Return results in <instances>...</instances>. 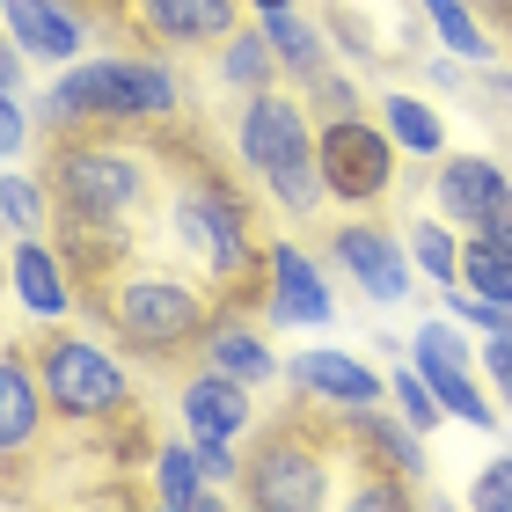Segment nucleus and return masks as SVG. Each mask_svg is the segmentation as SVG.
Segmentation results:
<instances>
[{
	"instance_id": "obj_1",
	"label": "nucleus",
	"mask_w": 512,
	"mask_h": 512,
	"mask_svg": "<svg viewBox=\"0 0 512 512\" xmlns=\"http://www.w3.org/2000/svg\"><path fill=\"white\" fill-rule=\"evenodd\" d=\"M147 139L161 154V176H169V191H161V235H169L176 264H191L235 308H264L271 242H264V213H256L249 183L213 154V139L191 125V110Z\"/></svg>"
},
{
	"instance_id": "obj_2",
	"label": "nucleus",
	"mask_w": 512,
	"mask_h": 512,
	"mask_svg": "<svg viewBox=\"0 0 512 512\" xmlns=\"http://www.w3.org/2000/svg\"><path fill=\"white\" fill-rule=\"evenodd\" d=\"M81 308L118 337L125 359L183 374V366H198V344L220 315V293L205 286L191 264H161V256L139 249L132 264H118L103 286L81 293Z\"/></svg>"
},
{
	"instance_id": "obj_3",
	"label": "nucleus",
	"mask_w": 512,
	"mask_h": 512,
	"mask_svg": "<svg viewBox=\"0 0 512 512\" xmlns=\"http://www.w3.org/2000/svg\"><path fill=\"white\" fill-rule=\"evenodd\" d=\"M44 183H52L59 213H88V220H118L139 227L161 213V154L147 132H44Z\"/></svg>"
},
{
	"instance_id": "obj_4",
	"label": "nucleus",
	"mask_w": 512,
	"mask_h": 512,
	"mask_svg": "<svg viewBox=\"0 0 512 512\" xmlns=\"http://www.w3.org/2000/svg\"><path fill=\"white\" fill-rule=\"evenodd\" d=\"M44 132H161L183 118V81L161 52H110L74 59L44 88Z\"/></svg>"
},
{
	"instance_id": "obj_5",
	"label": "nucleus",
	"mask_w": 512,
	"mask_h": 512,
	"mask_svg": "<svg viewBox=\"0 0 512 512\" xmlns=\"http://www.w3.org/2000/svg\"><path fill=\"white\" fill-rule=\"evenodd\" d=\"M337 454H344V417L315 395H300L286 417H271L242 447L235 498L256 512H322L337 498Z\"/></svg>"
},
{
	"instance_id": "obj_6",
	"label": "nucleus",
	"mask_w": 512,
	"mask_h": 512,
	"mask_svg": "<svg viewBox=\"0 0 512 512\" xmlns=\"http://www.w3.org/2000/svg\"><path fill=\"white\" fill-rule=\"evenodd\" d=\"M235 161L286 220H315L322 205H330L322 154H315V118H308V96H300V88H256V96H242Z\"/></svg>"
},
{
	"instance_id": "obj_7",
	"label": "nucleus",
	"mask_w": 512,
	"mask_h": 512,
	"mask_svg": "<svg viewBox=\"0 0 512 512\" xmlns=\"http://www.w3.org/2000/svg\"><path fill=\"white\" fill-rule=\"evenodd\" d=\"M30 359H37V381H44V403L66 432H103L110 417H125L139 395H132V374L118 352H103L96 337L52 322L44 337H30Z\"/></svg>"
},
{
	"instance_id": "obj_8",
	"label": "nucleus",
	"mask_w": 512,
	"mask_h": 512,
	"mask_svg": "<svg viewBox=\"0 0 512 512\" xmlns=\"http://www.w3.org/2000/svg\"><path fill=\"white\" fill-rule=\"evenodd\" d=\"M88 22L132 52H220L242 30V0H103Z\"/></svg>"
},
{
	"instance_id": "obj_9",
	"label": "nucleus",
	"mask_w": 512,
	"mask_h": 512,
	"mask_svg": "<svg viewBox=\"0 0 512 512\" xmlns=\"http://www.w3.org/2000/svg\"><path fill=\"white\" fill-rule=\"evenodd\" d=\"M315 154H322L330 205H344V213H374V205H388L395 154H403L388 125H366V110H359V118H322L315 125Z\"/></svg>"
},
{
	"instance_id": "obj_10",
	"label": "nucleus",
	"mask_w": 512,
	"mask_h": 512,
	"mask_svg": "<svg viewBox=\"0 0 512 512\" xmlns=\"http://www.w3.org/2000/svg\"><path fill=\"white\" fill-rule=\"evenodd\" d=\"M322 256L352 278V286L374 300V308H395V300H410L417 286H410V271H417V256H410V242L395 235V227H381V220H344V227H330V242H322Z\"/></svg>"
},
{
	"instance_id": "obj_11",
	"label": "nucleus",
	"mask_w": 512,
	"mask_h": 512,
	"mask_svg": "<svg viewBox=\"0 0 512 512\" xmlns=\"http://www.w3.org/2000/svg\"><path fill=\"white\" fill-rule=\"evenodd\" d=\"M410 359L425 366V381L439 388L447 417H461V425H476V432H498V410L483 403V388H476V366H469V344H461V322L454 315L425 322V330L410 337Z\"/></svg>"
},
{
	"instance_id": "obj_12",
	"label": "nucleus",
	"mask_w": 512,
	"mask_h": 512,
	"mask_svg": "<svg viewBox=\"0 0 512 512\" xmlns=\"http://www.w3.org/2000/svg\"><path fill=\"white\" fill-rule=\"evenodd\" d=\"M52 425H59V417H52V403H44L30 337H8V344H0V461H8V476L30 461V447Z\"/></svg>"
},
{
	"instance_id": "obj_13",
	"label": "nucleus",
	"mask_w": 512,
	"mask_h": 512,
	"mask_svg": "<svg viewBox=\"0 0 512 512\" xmlns=\"http://www.w3.org/2000/svg\"><path fill=\"white\" fill-rule=\"evenodd\" d=\"M432 198H439V213H447L454 227L483 235L491 220L512 213V169L491 161V154H447L439 176H432Z\"/></svg>"
},
{
	"instance_id": "obj_14",
	"label": "nucleus",
	"mask_w": 512,
	"mask_h": 512,
	"mask_svg": "<svg viewBox=\"0 0 512 512\" xmlns=\"http://www.w3.org/2000/svg\"><path fill=\"white\" fill-rule=\"evenodd\" d=\"M176 410H183V432L191 439H242L256 425V388L198 359V366H183Z\"/></svg>"
},
{
	"instance_id": "obj_15",
	"label": "nucleus",
	"mask_w": 512,
	"mask_h": 512,
	"mask_svg": "<svg viewBox=\"0 0 512 512\" xmlns=\"http://www.w3.org/2000/svg\"><path fill=\"white\" fill-rule=\"evenodd\" d=\"M344 417V447L359 454V469H388V476H425V432L410 425L403 410H381V403H359V410H337Z\"/></svg>"
},
{
	"instance_id": "obj_16",
	"label": "nucleus",
	"mask_w": 512,
	"mask_h": 512,
	"mask_svg": "<svg viewBox=\"0 0 512 512\" xmlns=\"http://www.w3.org/2000/svg\"><path fill=\"white\" fill-rule=\"evenodd\" d=\"M264 315L278 330H322L337 315L330 286H322V264L293 242H271V286H264Z\"/></svg>"
},
{
	"instance_id": "obj_17",
	"label": "nucleus",
	"mask_w": 512,
	"mask_h": 512,
	"mask_svg": "<svg viewBox=\"0 0 512 512\" xmlns=\"http://www.w3.org/2000/svg\"><path fill=\"white\" fill-rule=\"evenodd\" d=\"M8 278H15V300H22L30 315H44V322H66V315L81 308V278H74V264H66L59 242L15 235V249H8Z\"/></svg>"
},
{
	"instance_id": "obj_18",
	"label": "nucleus",
	"mask_w": 512,
	"mask_h": 512,
	"mask_svg": "<svg viewBox=\"0 0 512 512\" xmlns=\"http://www.w3.org/2000/svg\"><path fill=\"white\" fill-rule=\"evenodd\" d=\"M0 8H8V37L30 59H44V66H74L88 30H96L74 0H0Z\"/></svg>"
},
{
	"instance_id": "obj_19",
	"label": "nucleus",
	"mask_w": 512,
	"mask_h": 512,
	"mask_svg": "<svg viewBox=\"0 0 512 512\" xmlns=\"http://www.w3.org/2000/svg\"><path fill=\"white\" fill-rule=\"evenodd\" d=\"M198 359L220 366V374H235V381H249V388H264V381L278 374V359H271V344H264V322H256V308H235V300H220V315H213V330H205Z\"/></svg>"
},
{
	"instance_id": "obj_20",
	"label": "nucleus",
	"mask_w": 512,
	"mask_h": 512,
	"mask_svg": "<svg viewBox=\"0 0 512 512\" xmlns=\"http://www.w3.org/2000/svg\"><path fill=\"white\" fill-rule=\"evenodd\" d=\"M286 381H293L300 395H315V403H330V410H359V403H381V395H388V381L374 374V366H366V359H344V352H330V344L300 352V359L286 366Z\"/></svg>"
},
{
	"instance_id": "obj_21",
	"label": "nucleus",
	"mask_w": 512,
	"mask_h": 512,
	"mask_svg": "<svg viewBox=\"0 0 512 512\" xmlns=\"http://www.w3.org/2000/svg\"><path fill=\"white\" fill-rule=\"evenodd\" d=\"M147 491H154V505H183V512H213V505H227V491L213 483V469L198 461V439H191V447H154V461H147Z\"/></svg>"
},
{
	"instance_id": "obj_22",
	"label": "nucleus",
	"mask_w": 512,
	"mask_h": 512,
	"mask_svg": "<svg viewBox=\"0 0 512 512\" xmlns=\"http://www.w3.org/2000/svg\"><path fill=\"white\" fill-rule=\"evenodd\" d=\"M213 74H220V88H235V96H256V88H278V52H271V37L264 30H235L220 44V59H213Z\"/></svg>"
},
{
	"instance_id": "obj_23",
	"label": "nucleus",
	"mask_w": 512,
	"mask_h": 512,
	"mask_svg": "<svg viewBox=\"0 0 512 512\" xmlns=\"http://www.w3.org/2000/svg\"><path fill=\"white\" fill-rule=\"evenodd\" d=\"M264 37H271V52H278V66H286V81L300 88V81H315L322 66H330V44H322V30L308 15H293V8H278V15H264Z\"/></svg>"
},
{
	"instance_id": "obj_24",
	"label": "nucleus",
	"mask_w": 512,
	"mask_h": 512,
	"mask_svg": "<svg viewBox=\"0 0 512 512\" xmlns=\"http://www.w3.org/2000/svg\"><path fill=\"white\" fill-rule=\"evenodd\" d=\"M381 125L395 132V147L403 154H447V125H439V110L425 103V96H403V88H395V96L381 103Z\"/></svg>"
},
{
	"instance_id": "obj_25",
	"label": "nucleus",
	"mask_w": 512,
	"mask_h": 512,
	"mask_svg": "<svg viewBox=\"0 0 512 512\" xmlns=\"http://www.w3.org/2000/svg\"><path fill=\"white\" fill-rule=\"evenodd\" d=\"M425 22L439 30V44H447V52H461L469 66L498 59V52H491V30H483V15H476V0H425Z\"/></svg>"
},
{
	"instance_id": "obj_26",
	"label": "nucleus",
	"mask_w": 512,
	"mask_h": 512,
	"mask_svg": "<svg viewBox=\"0 0 512 512\" xmlns=\"http://www.w3.org/2000/svg\"><path fill=\"white\" fill-rule=\"evenodd\" d=\"M461 286L498 300V308H512V249L498 235H469L461 242Z\"/></svg>"
},
{
	"instance_id": "obj_27",
	"label": "nucleus",
	"mask_w": 512,
	"mask_h": 512,
	"mask_svg": "<svg viewBox=\"0 0 512 512\" xmlns=\"http://www.w3.org/2000/svg\"><path fill=\"white\" fill-rule=\"evenodd\" d=\"M0 213H8V227L15 235H37V227H52V183H44V169L30 176V169H8L0 176Z\"/></svg>"
},
{
	"instance_id": "obj_28",
	"label": "nucleus",
	"mask_w": 512,
	"mask_h": 512,
	"mask_svg": "<svg viewBox=\"0 0 512 512\" xmlns=\"http://www.w3.org/2000/svg\"><path fill=\"white\" fill-rule=\"evenodd\" d=\"M410 256H417V271L439 278V286H461V242H454V220H417V227H410Z\"/></svg>"
},
{
	"instance_id": "obj_29",
	"label": "nucleus",
	"mask_w": 512,
	"mask_h": 512,
	"mask_svg": "<svg viewBox=\"0 0 512 512\" xmlns=\"http://www.w3.org/2000/svg\"><path fill=\"white\" fill-rule=\"evenodd\" d=\"M388 395H395V410H403V417H410L417 432H432L439 417H447V403H439V388L425 381V366H417V359H410V366H395V381H388Z\"/></svg>"
},
{
	"instance_id": "obj_30",
	"label": "nucleus",
	"mask_w": 512,
	"mask_h": 512,
	"mask_svg": "<svg viewBox=\"0 0 512 512\" xmlns=\"http://www.w3.org/2000/svg\"><path fill=\"white\" fill-rule=\"evenodd\" d=\"M330 37H337V44H344V52H352V59H366V66L395 59V52H388V37H381L374 22H366V15L352 8V0H330Z\"/></svg>"
},
{
	"instance_id": "obj_31",
	"label": "nucleus",
	"mask_w": 512,
	"mask_h": 512,
	"mask_svg": "<svg viewBox=\"0 0 512 512\" xmlns=\"http://www.w3.org/2000/svg\"><path fill=\"white\" fill-rule=\"evenodd\" d=\"M300 96H308V110H315V118H359V110H366V96H359V88L337 74V66H322L315 81H300Z\"/></svg>"
},
{
	"instance_id": "obj_32",
	"label": "nucleus",
	"mask_w": 512,
	"mask_h": 512,
	"mask_svg": "<svg viewBox=\"0 0 512 512\" xmlns=\"http://www.w3.org/2000/svg\"><path fill=\"white\" fill-rule=\"evenodd\" d=\"M417 491H410V476H388V469H366V483L352 491V505L359 512H403Z\"/></svg>"
},
{
	"instance_id": "obj_33",
	"label": "nucleus",
	"mask_w": 512,
	"mask_h": 512,
	"mask_svg": "<svg viewBox=\"0 0 512 512\" xmlns=\"http://www.w3.org/2000/svg\"><path fill=\"white\" fill-rule=\"evenodd\" d=\"M469 505L476 512H512V454H491L483 476L469 483Z\"/></svg>"
},
{
	"instance_id": "obj_34",
	"label": "nucleus",
	"mask_w": 512,
	"mask_h": 512,
	"mask_svg": "<svg viewBox=\"0 0 512 512\" xmlns=\"http://www.w3.org/2000/svg\"><path fill=\"white\" fill-rule=\"evenodd\" d=\"M476 352H483V374H491V388H498V403L512 410V330H491V337L476 344Z\"/></svg>"
},
{
	"instance_id": "obj_35",
	"label": "nucleus",
	"mask_w": 512,
	"mask_h": 512,
	"mask_svg": "<svg viewBox=\"0 0 512 512\" xmlns=\"http://www.w3.org/2000/svg\"><path fill=\"white\" fill-rule=\"evenodd\" d=\"M22 139H30V118H22V88H0V147H8V161L22 154Z\"/></svg>"
},
{
	"instance_id": "obj_36",
	"label": "nucleus",
	"mask_w": 512,
	"mask_h": 512,
	"mask_svg": "<svg viewBox=\"0 0 512 512\" xmlns=\"http://www.w3.org/2000/svg\"><path fill=\"white\" fill-rule=\"evenodd\" d=\"M476 15L491 22V30H505V22H512V0H476Z\"/></svg>"
},
{
	"instance_id": "obj_37",
	"label": "nucleus",
	"mask_w": 512,
	"mask_h": 512,
	"mask_svg": "<svg viewBox=\"0 0 512 512\" xmlns=\"http://www.w3.org/2000/svg\"><path fill=\"white\" fill-rule=\"evenodd\" d=\"M249 8H256V15H278V8H293V0H249Z\"/></svg>"
},
{
	"instance_id": "obj_38",
	"label": "nucleus",
	"mask_w": 512,
	"mask_h": 512,
	"mask_svg": "<svg viewBox=\"0 0 512 512\" xmlns=\"http://www.w3.org/2000/svg\"><path fill=\"white\" fill-rule=\"evenodd\" d=\"M498 96H505V103H512V74H498Z\"/></svg>"
},
{
	"instance_id": "obj_39",
	"label": "nucleus",
	"mask_w": 512,
	"mask_h": 512,
	"mask_svg": "<svg viewBox=\"0 0 512 512\" xmlns=\"http://www.w3.org/2000/svg\"><path fill=\"white\" fill-rule=\"evenodd\" d=\"M74 8H81V15H96V8H103V0H74Z\"/></svg>"
}]
</instances>
